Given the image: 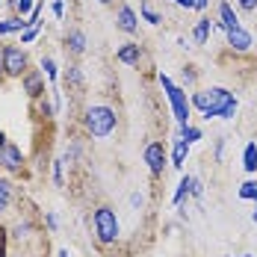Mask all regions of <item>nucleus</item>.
Here are the masks:
<instances>
[{"label":"nucleus","mask_w":257,"mask_h":257,"mask_svg":"<svg viewBox=\"0 0 257 257\" xmlns=\"http://www.w3.org/2000/svg\"><path fill=\"white\" fill-rule=\"evenodd\" d=\"M115 124H118V118H115V109L112 106H89L83 112V127H86L89 136H95V139L109 136L115 130Z\"/></svg>","instance_id":"obj_1"},{"label":"nucleus","mask_w":257,"mask_h":257,"mask_svg":"<svg viewBox=\"0 0 257 257\" xmlns=\"http://www.w3.org/2000/svg\"><path fill=\"white\" fill-rule=\"evenodd\" d=\"M92 228H95V236H98L101 245H112V242L118 239V233H121V225H118L115 210L106 207V204L98 207V210L92 213Z\"/></svg>","instance_id":"obj_2"},{"label":"nucleus","mask_w":257,"mask_h":257,"mask_svg":"<svg viewBox=\"0 0 257 257\" xmlns=\"http://www.w3.org/2000/svg\"><path fill=\"white\" fill-rule=\"evenodd\" d=\"M160 86L166 89V98L172 103V112H175V118H178V124H189V112H192V103L186 98V92L180 89L178 83H172L169 74H160Z\"/></svg>","instance_id":"obj_3"},{"label":"nucleus","mask_w":257,"mask_h":257,"mask_svg":"<svg viewBox=\"0 0 257 257\" xmlns=\"http://www.w3.org/2000/svg\"><path fill=\"white\" fill-rule=\"evenodd\" d=\"M207 92H210V109L204 112V118H233V112H236L233 92H228L225 86H213Z\"/></svg>","instance_id":"obj_4"},{"label":"nucleus","mask_w":257,"mask_h":257,"mask_svg":"<svg viewBox=\"0 0 257 257\" xmlns=\"http://www.w3.org/2000/svg\"><path fill=\"white\" fill-rule=\"evenodd\" d=\"M3 74L9 80H21L30 71V56H27L24 48L18 45H3Z\"/></svg>","instance_id":"obj_5"},{"label":"nucleus","mask_w":257,"mask_h":257,"mask_svg":"<svg viewBox=\"0 0 257 257\" xmlns=\"http://www.w3.org/2000/svg\"><path fill=\"white\" fill-rule=\"evenodd\" d=\"M21 86H24V92H27L30 101H45V71L30 68L24 77H21Z\"/></svg>","instance_id":"obj_6"},{"label":"nucleus","mask_w":257,"mask_h":257,"mask_svg":"<svg viewBox=\"0 0 257 257\" xmlns=\"http://www.w3.org/2000/svg\"><path fill=\"white\" fill-rule=\"evenodd\" d=\"M166 148H163V142H148L145 145V163H148V169H151V175H163V166H166Z\"/></svg>","instance_id":"obj_7"},{"label":"nucleus","mask_w":257,"mask_h":257,"mask_svg":"<svg viewBox=\"0 0 257 257\" xmlns=\"http://www.w3.org/2000/svg\"><path fill=\"white\" fill-rule=\"evenodd\" d=\"M0 166H3L6 172H21L24 154H21V148H18L15 142H6V145H3V151H0Z\"/></svg>","instance_id":"obj_8"},{"label":"nucleus","mask_w":257,"mask_h":257,"mask_svg":"<svg viewBox=\"0 0 257 257\" xmlns=\"http://www.w3.org/2000/svg\"><path fill=\"white\" fill-rule=\"evenodd\" d=\"M225 36H228V45H231V51H236V53H248V51H251V33H248L242 24L233 27V30H228Z\"/></svg>","instance_id":"obj_9"},{"label":"nucleus","mask_w":257,"mask_h":257,"mask_svg":"<svg viewBox=\"0 0 257 257\" xmlns=\"http://www.w3.org/2000/svg\"><path fill=\"white\" fill-rule=\"evenodd\" d=\"M115 27H118L121 33H127V36H133V33L139 30V21H136V12H133L130 6H121V9H118V15H115Z\"/></svg>","instance_id":"obj_10"},{"label":"nucleus","mask_w":257,"mask_h":257,"mask_svg":"<svg viewBox=\"0 0 257 257\" xmlns=\"http://www.w3.org/2000/svg\"><path fill=\"white\" fill-rule=\"evenodd\" d=\"M65 51L71 56H83L86 53V33L83 30H68L65 33Z\"/></svg>","instance_id":"obj_11"},{"label":"nucleus","mask_w":257,"mask_h":257,"mask_svg":"<svg viewBox=\"0 0 257 257\" xmlns=\"http://www.w3.org/2000/svg\"><path fill=\"white\" fill-rule=\"evenodd\" d=\"M216 15H219V27H222L225 33L233 30V27H239V18H236V12H233V6L228 3V0H222V3H219Z\"/></svg>","instance_id":"obj_12"},{"label":"nucleus","mask_w":257,"mask_h":257,"mask_svg":"<svg viewBox=\"0 0 257 257\" xmlns=\"http://www.w3.org/2000/svg\"><path fill=\"white\" fill-rule=\"evenodd\" d=\"M30 24V18H21V15H9V18H3L0 21V36H9V33H24Z\"/></svg>","instance_id":"obj_13"},{"label":"nucleus","mask_w":257,"mask_h":257,"mask_svg":"<svg viewBox=\"0 0 257 257\" xmlns=\"http://www.w3.org/2000/svg\"><path fill=\"white\" fill-rule=\"evenodd\" d=\"M115 59L118 62H124V65H139V59H142V48L139 45H121L118 48V53H115Z\"/></svg>","instance_id":"obj_14"},{"label":"nucleus","mask_w":257,"mask_h":257,"mask_svg":"<svg viewBox=\"0 0 257 257\" xmlns=\"http://www.w3.org/2000/svg\"><path fill=\"white\" fill-rule=\"evenodd\" d=\"M210 30H213L210 18H198V24H195V30H192V39H195V45H207V39H210Z\"/></svg>","instance_id":"obj_15"},{"label":"nucleus","mask_w":257,"mask_h":257,"mask_svg":"<svg viewBox=\"0 0 257 257\" xmlns=\"http://www.w3.org/2000/svg\"><path fill=\"white\" fill-rule=\"evenodd\" d=\"M186 154H189V142H186V139H178V142H175V151H172V166H175V169H183Z\"/></svg>","instance_id":"obj_16"},{"label":"nucleus","mask_w":257,"mask_h":257,"mask_svg":"<svg viewBox=\"0 0 257 257\" xmlns=\"http://www.w3.org/2000/svg\"><path fill=\"white\" fill-rule=\"evenodd\" d=\"M242 169L251 175V172H257V142H248L245 145V151H242Z\"/></svg>","instance_id":"obj_17"},{"label":"nucleus","mask_w":257,"mask_h":257,"mask_svg":"<svg viewBox=\"0 0 257 257\" xmlns=\"http://www.w3.org/2000/svg\"><path fill=\"white\" fill-rule=\"evenodd\" d=\"M36 3H39V0H12L9 6H12V12H15V15H21V18H30V12L36 9Z\"/></svg>","instance_id":"obj_18"},{"label":"nucleus","mask_w":257,"mask_h":257,"mask_svg":"<svg viewBox=\"0 0 257 257\" xmlns=\"http://www.w3.org/2000/svg\"><path fill=\"white\" fill-rule=\"evenodd\" d=\"M65 83H68L71 89H83V71H80V65H68V71H65Z\"/></svg>","instance_id":"obj_19"},{"label":"nucleus","mask_w":257,"mask_h":257,"mask_svg":"<svg viewBox=\"0 0 257 257\" xmlns=\"http://www.w3.org/2000/svg\"><path fill=\"white\" fill-rule=\"evenodd\" d=\"M9 201H12V183L6 178H0V213H6Z\"/></svg>","instance_id":"obj_20"},{"label":"nucleus","mask_w":257,"mask_h":257,"mask_svg":"<svg viewBox=\"0 0 257 257\" xmlns=\"http://www.w3.org/2000/svg\"><path fill=\"white\" fill-rule=\"evenodd\" d=\"M186 195H192V178H189V175H186V178H183V180L178 183V192H175V204L180 207Z\"/></svg>","instance_id":"obj_21"},{"label":"nucleus","mask_w":257,"mask_h":257,"mask_svg":"<svg viewBox=\"0 0 257 257\" xmlns=\"http://www.w3.org/2000/svg\"><path fill=\"white\" fill-rule=\"evenodd\" d=\"M178 139H186V142L192 145V142H198V139H201V130H198V127H192V124H180Z\"/></svg>","instance_id":"obj_22"},{"label":"nucleus","mask_w":257,"mask_h":257,"mask_svg":"<svg viewBox=\"0 0 257 257\" xmlns=\"http://www.w3.org/2000/svg\"><path fill=\"white\" fill-rule=\"evenodd\" d=\"M139 12H142V18H145L148 24H160V21H163L154 9H151V0H142V3H139Z\"/></svg>","instance_id":"obj_23"},{"label":"nucleus","mask_w":257,"mask_h":257,"mask_svg":"<svg viewBox=\"0 0 257 257\" xmlns=\"http://www.w3.org/2000/svg\"><path fill=\"white\" fill-rule=\"evenodd\" d=\"M239 198L254 201V204H257V183H254V180H245V183L239 186Z\"/></svg>","instance_id":"obj_24"},{"label":"nucleus","mask_w":257,"mask_h":257,"mask_svg":"<svg viewBox=\"0 0 257 257\" xmlns=\"http://www.w3.org/2000/svg\"><path fill=\"white\" fill-rule=\"evenodd\" d=\"M42 68H45V74H48L51 80L59 77V71H56V62H53L51 56H45V59H42Z\"/></svg>","instance_id":"obj_25"},{"label":"nucleus","mask_w":257,"mask_h":257,"mask_svg":"<svg viewBox=\"0 0 257 257\" xmlns=\"http://www.w3.org/2000/svg\"><path fill=\"white\" fill-rule=\"evenodd\" d=\"M36 36H39V27H27L24 33H21V45H30V42H36Z\"/></svg>","instance_id":"obj_26"},{"label":"nucleus","mask_w":257,"mask_h":257,"mask_svg":"<svg viewBox=\"0 0 257 257\" xmlns=\"http://www.w3.org/2000/svg\"><path fill=\"white\" fill-rule=\"evenodd\" d=\"M53 183H56V186H62V160H56V163H53Z\"/></svg>","instance_id":"obj_27"},{"label":"nucleus","mask_w":257,"mask_h":257,"mask_svg":"<svg viewBox=\"0 0 257 257\" xmlns=\"http://www.w3.org/2000/svg\"><path fill=\"white\" fill-rule=\"evenodd\" d=\"M39 109H42V115H45V118H53V112H56V106H53V103H48V101L39 103Z\"/></svg>","instance_id":"obj_28"},{"label":"nucleus","mask_w":257,"mask_h":257,"mask_svg":"<svg viewBox=\"0 0 257 257\" xmlns=\"http://www.w3.org/2000/svg\"><path fill=\"white\" fill-rule=\"evenodd\" d=\"M239 3V9H245V12H254L257 9V0H236Z\"/></svg>","instance_id":"obj_29"},{"label":"nucleus","mask_w":257,"mask_h":257,"mask_svg":"<svg viewBox=\"0 0 257 257\" xmlns=\"http://www.w3.org/2000/svg\"><path fill=\"white\" fill-rule=\"evenodd\" d=\"M201 192H204L201 180H198V178H192V195H195V198H201Z\"/></svg>","instance_id":"obj_30"},{"label":"nucleus","mask_w":257,"mask_h":257,"mask_svg":"<svg viewBox=\"0 0 257 257\" xmlns=\"http://www.w3.org/2000/svg\"><path fill=\"white\" fill-rule=\"evenodd\" d=\"M169 3H175L180 9H195V0H169Z\"/></svg>","instance_id":"obj_31"},{"label":"nucleus","mask_w":257,"mask_h":257,"mask_svg":"<svg viewBox=\"0 0 257 257\" xmlns=\"http://www.w3.org/2000/svg\"><path fill=\"white\" fill-rule=\"evenodd\" d=\"M45 222H48V228H51V231L59 228V222H56V216H53V213H48V219H45Z\"/></svg>","instance_id":"obj_32"},{"label":"nucleus","mask_w":257,"mask_h":257,"mask_svg":"<svg viewBox=\"0 0 257 257\" xmlns=\"http://www.w3.org/2000/svg\"><path fill=\"white\" fill-rule=\"evenodd\" d=\"M27 231H30V225H27V222H24V225H15V236H18V239H21Z\"/></svg>","instance_id":"obj_33"},{"label":"nucleus","mask_w":257,"mask_h":257,"mask_svg":"<svg viewBox=\"0 0 257 257\" xmlns=\"http://www.w3.org/2000/svg\"><path fill=\"white\" fill-rule=\"evenodd\" d=\"M222 151H225V136L216 142V160H222Z\"/></svg>","instance_id":"obj_34"},{"label":"nucleus","mask_w":257,"mask_h":257,"mask_svg":"<svg viewBox=\"0 0 257 257\" xmlns=\"http://www.w3.org/2000/svg\"><path fill=\"white\" fill-rule=\"evenodd\" d=\"M53 15L62 18V0H53Z\"/></svg>","instance_id":"obj_35"},{"label":"nucleus","mask_w":257,"mask_h":257,"mask_svg":"<svg viewBox=\"0 0 257 257\" xmlns=\"http://www.w3.org/2000/svg\"><path fill=\"white\" fill-rule=\"evenodd\" d=\"M80 154V148H77V145H74V148H71V151H68V154H65V160H68V163H71V160H74V157H77Z\"/></svg>","instance_id":"obj_36"},{"label":"nucleus","mask_w":257,"mask_h":257,"mask_svg":"<svg viewBox=\"0 0 257 257\" xmlns=\"http://www.w3.org/2000/svg\"><path fill=\"white\" fill-rule=\"evenodd\" d=\"M207 3L210 0H195V9H207Z\"/></svg>","instance_id":"obj_37"},{"label":"nucleus","mask_w":257,"mask_h":257,"mask_svg":"<svg viewBox=\"0 0 257 257\" xmlns=\"http://www.w3.org/2000/svg\"><path fill=\"white\" fill-rule=\"evenodd\" d=\"M3 145H6V133L0 130V151H3Z\"/></svg>","instance_id":"obj_38"},{"label":"nucleus","mask_w":257,"mask_h":257,"mask_svg":"<svg viewBox=\"0 0 257 257\" xmlns=\"http://www.w3.org/2000/svg\"><path fill=\"white\" fill-rule=\"evenodd\" d=\"M56 257H68V251H65V248H59V251H56Z\"/></svg>","instance_id":"obj_39"},{"label":"nucleus","mask_w":257,"mask_h":257,"mask_svg":"<svg viewBox=\"0 0 257 257\" xmlns=\"http://www.w3.org/2000/svg\"><path fill=\"white\" fill-rule=\"evenodd\" d=\"M251 219H254V225H257V210H254V213H251Z\"/></svg>","instance_id":"obj_40"},{"label":"nucleus","mask_w":257,"mask_h":257,"mask_svg":"<svg viewBox=\"0 0 257 257\" xmlns=\"http://www.w3.org/2000/svg\"><path fill=\"white\" fill-rule=\"evenodd\" d=\"M98 3H109V0H98Z\"/></svg>","instance_id":"obj_41"},{"label":"nucleus","mask_w":257,"mask_h":257,"mask_svg":"<svg viewBox=\"0 0 257 257\" xmlns=\"http://www.w3.org/2000/svg\"><path fill=\"white\" fill-rule=\"evenodd\" d=\"M0 257H3V248H0Z\"/></svg>","instance_id":"obj_42"},{"label":"nucleus","mask_w":257,"mask_h":257,"mask_svg":"<svg viewBox=\"0 0 257 257\" xmlns=\"http://www.w3.org/2000/svg\"><path fill=\"white\" fill-rule=\"evenodd\" d=\"M245 257H251V254H245Z\"/></svg>","instance_id":"obj_43"}]
</instances>
